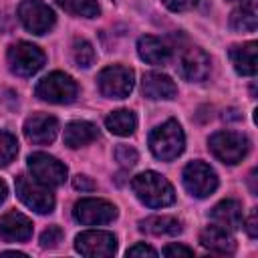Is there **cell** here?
Instances as JSON below:
<instances>
[{
  "label": "cell",
  "instance_id": "1",
  "mask_svg": "<svg viewBox=\"0 0 258 258\" xmlns=\"http://www.w3.org/2000/svg\"><path fill=\"white\" fill-rule=\"evenodd\" d=\"M131 187H133L135 196L149 208H165V206L173 204V200H175V191H173L171 183L157 171L137 173L131 179Z\"/></svg>",
  "mask_w": 258,
  "mask_h": 258
},
{
  "label": "cell",
  "instance_id": "2",
  "mask_svg": "<svg viewBox=\"0 0 258 258\" xmlns=\"http://www.w3.org/2000/svg\"><path fill=\"white\" fill-rule=\"evenodd\" d=\"M183 147H185V135L181 131V125L173 119L161 123L149 135V149L161 161L175 159L177 155H181Z\"/></svg>",
  "mask_w": 258,
  "mask_h": 258
},
{
  "label": "cell",
  "instance_id": "3",
  "mask_svg": "<svg viewBox=\"0 0 258 258\" xmlns=\"http://www.w3.org/2000/svg\"><path fill=\"white\" fill-rule=\"evenodd\" d=\"M208 147L222 163L236 165L246 157L250 149V141L246 135L236 133V131H218L210 137Z\"/></svg>",
  "mask_w": 258,
  "mask_h": 258
},
{
  "label": "cell",
  "instance_id": "4",
  "mask_svg": "<svg viewBox=\"0 0 258 258\" xmlns=\"http://www.w3.org/2000/svg\"><path fill=\"white\" fill-rule=\"evenodd\" d=\"M36 97L46 101V103H56V105L71 103L77 97V83L67 73L54 71V73H50L38 81Z\"/></svg>",
  "mask_w": 258,
  "mask_h": 258
},
{
  "label": "cell",
  "instance_id": "5",
  "mask_svg": "<svg viewBox=\"0 0 258 258\" xmlns=\"http://www.w3.org/2000/svg\"><path fill=\"white\" fill-rule=\"evenodd\" d=\"M16 196L24 206L34 210L36 214H50L54 210V196L46 185L36 181L34 177L28 175H18L16 177Z\"/></svg>",
  "mask_w": 258,
  "mask_h": 258
},
{
  "label": "cell",
  "instance_id": "6",
  "mask_svg": "<svg viewBox=\"0 0 258 258\" xmlns=\"http://www.w3.org/2000/svg\"><path fill=\"white\" fill-rule=\"evenodd\" d=\"M10 71L18 77H32L44 64V52L32 42H16L8 48Z\"/></svg>",
  "mask_w": 258,
  "mask_h": 258
},
{
  "label": "cell",
  "instance_id": "7",
  "mask_svg": "<svg viewBox=\"0 0 258 258\" xmlns=\"http://www.w3.org/2000/svg\"><path fill=\"white\" fill-rule=\"evenodd\" d=\"M97 81H99V89H101V93L105 97H109V99H125L133 91L135 75L127 67L113 64V67L103 69L99 73Z\"/></svg>",
  "mask_w": 258,
  "mask_h": 258
},
{
  "label": "cell",
  "instance_id": "8",
  "mask_svg": "<svg viewBox=\"0 0 258 258\" xmlns=\"http://www.w3.org/2000/svg\"><path fill=\"white\" fill-rule=\"evenodd\" d=\"M18 20L32 34H44L54 26V12L42 0H22L18 6Z\"/></svg>",
  "mask_w": 258,
  "mask_h": 258
},
{
  "label": "cell",
  "instance_id": "9",
  "mask_svg": "<svg viewBox=\"0 0 258 258\" xmlns=\"http://www.w3.org/2000/svg\"><path fill=\"white\" fill-rule=\"evenodd\" d=\"M183 185L194 198H208L218 187V175L208 163L191 161L183 169Z\"/></svg>",
  "mask_w": 258,
  "mask_h": 258
},
{
  "label": "cell",
  "instance_id": "10",
  "mask_svg": "<svg viewBox=\"0 0 258 258\" xmlns=\"http://www.w3.org/2000/svg\"><path fill=\"white\" fill-rule=\"evenodd\" d=\"M28 169L36 181L46 187H56L67 179V167L48 153H32L28 155Z\"/></svg>",
  "mask_w": 258,
  "mask_h": 258
},
{
  "label": "cell",
  "instance_id": "11",
  "mask_svg": "<svg viewBox=\"0 0 258 258\" xmlns=\"http://www.w3.org/2000/svg\"><path fill=\"white\" fill-rule=\"evenodd\" d=\"M73 216L77 222H81L85 226H103L117 218V208L107 200L85 198L75 204Z\"/></svg>",
  "mask_w": 258,
  "mask_h": 258
},
{
  "label": "cell",
  "instance_id": "12",
  "mask_svg": "<svg viewBox=\"0 0 258 258\" xmlns=\"http://www.w3.org/2000/svg\"><path fill=\"white\" fill-rule=\"evenodd\" d=\"M75 248L83 256L91 258H107L117 252V238L111 232L89 230L75 238Z\"/></svg>",
  "mask_w": 258,
  "mask_h": 258
},
{
  "label": "cell",
  "instance_id": "13",
  "mask_svg": "<svg viewBox=\"0 0 258 258\" xmlns=\"http://www.w3.org/2000/svg\"><path fill=\"white\" fill-rule=\"evenodd\" d=\"M179 73L191 83L206 81L210 75V56L198 46L185 48L179 56Z\"/></svg>",
  "mask_w": 258,
  "mask_h": 258
},
{
  "label": "cell",
  "instance_id": "14",
  "mask_svg": "<svg viewBox=\"0 0 258 258\" xmlns=\"http://www.w3.org/2000/svg\"><path fill=\"white\" fill-rule=\"evenodd\" d=\"M58 133V121L52 115H32L24 123V135L36 145L52 143Z\"/></svg>",
  "mask_w": 258,
  "mask_h": 258
},
{
  "label": "cell",
  "instance_id": "15",
  "mask_svg": "<svg viewBox=\"0 0 258 258\" xmlns=\"http://www.w3.org/2000/svg\"><path fill=\"white\" fill-rule=\"evenodd\" d=\"M30 236H32V222L24 214L12 210L0 218V238L4 242H24Z\"/></svg>",
  "mask_w": 258,
  "mask_h": 258
},
{
  "label": "cell",
  "instance_id": "16",
  "mask_svg": "<svg viewBox=\"0 0 258 258\" xmlns=\"http://www.w3.org/2000/svg\"><path fill=\"white\" fill-rule=\"evenodd\" d=\"M200 244L214 252V254H222V256H228V254H234L236 252V240L232 236L230 230L214 224V226H208L206 230H202L200 234Z\"/></svg>",
  "mask_w": 258,
  "mask_h": 258
},
{
  "label": "cell",
  "instance_id": "17",
  "mask_svg": "<svg viewBox=\"0 0 258 258\" xmlns=\"http://www.w3.org/2000/svg\"><path fill=\"white\" fill-rule=\"evenodd\" d=\"M141 91L147 99H153V101H159V99H173L177 95V87L175 83L163 75V73H145L143 75V81H141Z\"/></svg>",
  "mask_w": 258,
  "mask_h": 258
},
{
  "label": "cell",
  "instance_id": "18",
  "mask_svg": "<svg viewBox=\"0 0 258 258\" xmlns=\"http://www.w3.org/2000/svg\"><path fill=\"white\" fill-rule=\"evenodd\" d=\"M210 218L214 224L234 232L242 226V204L238 200H222L212 208Z\"/></svg>",
  "mask_w": 258,
  "mask_h": 258
},
{
  "label": "cell",
  "instance_id": "19",
  "mask_svg": "<svg viewBox=\"0 0 258 258\" xmlns=\"http://www.w3.org/2000/svg\"><path fill=\"white\" fill-rule=\"evenodd\" d=\"M97 137H99V129L91 121H73L64 127V135H62L64 145L71 149L83 147V145L95 141Z\"/></svg>",
  "mask_w": 258,
  "mask_h": 258
},
{
  "label": "cell",
  "instance_id": "20",
  "mask_svg": "<svg viewBox=\"0 0 258 258\" xmlns=\"http://www.w3.org/2000/svg\"><path fill=\"white\" fill-rule=\"evenodd\" d=\"M256 50H258V44L256 42H246V44L232 46L230 58H232V64H234V69H236L238 75H244V77L256 75V71H258Z\"/></svg>",
  "mask_w": 258,
  "mask_h": 258
},
{
  "label": "cell",
  "instance_id": "21",
  "mask_svg": "<svg viewBox=\"0 0 258 258\" xmlns=\"http://www.w3.org/2000/svg\"><path fill=\"white\" fill-rule=\"evenodd\" d=\"M137 52L141 56V60L149 62V64H165L169 60V46L165 42H161L155 36H141L137 42Z\"/></svg>",
  "mask_w": 258,
  "mask_h": 258
},
{
  "label": "cell",
  "instance_id": "22",
  "mask_svg": "<svg viewBox=\"0 0 258 258\" xmlns=\"http://www.w3.org/2000/svg\"><path fill=\"white\" fill-rule=\"evenodd\" d=\"M139 230L153 236H177L181 232V222L171 216H151L139 222Z\"/></svg>",
  "mask_w": 258,
  "mask_h": 258
},
{
  "label": "cell",
  "instance_id": "23",
  "mask_svg": "<svg viewBox=\"0 0 258 258\" xmlns=\"http://www.w3.org/2000/svg\"><path fill=\"white\" fill-rule=\"evenodd\" d=\"M256 4L254 0L242 2L232 14H230V26L238 32H254L256 30Z\"/></svg>",
  "mask_w": 258,
  "mask_h": 258
},
{
  "label": "cell",
  "instance_id": "24",
  "mask_svg": "<svg viewBox=\"0 0 258 258\" xmlns=\"http://www.w3.org/2000/svg\"><path fill=\"white\" fill-rule=\"evenodd\" d=\"M105 125L107 129L113 133V135H121V137H127L135 131L137 127V117L133 111L129 109H119V111H113L111 115H107L105 119Z\"/></svg>",
  "mask_w": 258,
  "mask_h": 258
},
{
  "label": "cell",
  "instance_id": "25",
  "mask_svg": "<svg viewBox=\"0 0 258 258\" xmlns=\"http://www.w3.org/2000/svg\"><path fill=\"white\" fill-rule=\"evenodd\" d=\"M62 10H67L69 14L75 16H83V18H95L99 16L101 8L97 4V0H54Z\"/></svg>",
  "mask_w": 258,
  "mask_h": 258
},
{
  "label": "cell",
  "instance_id": "26",
  "mask_svg": "<svg viewBox=\"0 0 258 258\" xmlns=\"http://www.w3.org/2000/svg\"><path fill=\"white\" fill-rule=\"evenodd\" d=\"M73 56H75V62L83 69L91 67L95 62V48L89 40L85 38H77L75 44H73Z\"/></svg>",
  "mask_w": 258,
  "mask_h": 258
},
{
  "label": "cell",
  "instance_id": "27",
  "mask_svg": "<svg viewBox=\"0 0 258 258\" xmlns=\"http://www.w3.org/2000/svg\"><path fill=\"white\" fill-rule=\"evenodd\" d=\"M18 153V141L12 133L0 131V167L8 165Z\"/></svg>",
  "mask_w": 258,
  "mask_h": 258
},
{
  "label": "cell",
  "instance_id": "28",
  "mask_svg": "<svg viewBox=\"0 0 258 258\" xmlns=\"http://www.w3.org/2000/svg\"><path fill=\"white\" fill-rule=\"evenodd\" d=\"M115 159H117L123 167H133V165L137 163V159H139V153H137L133 147H129V145H117V149H115Z\"/></svg>",
  "mask_w": 258,
  "mask_h": 258
},
{
  "label": "cell",
  "instance_id": "29",
  "mask_svg": "<svg viewBox=\"0 0 258 258\" xmlns=\"http://www.w3.org/2000/svg\"><path fill=\"white\" fill-rule=\"evenodd\" d=\"M60 240H62V230L58 226H48L40 234V246L42 248H54V246H58Z\"/></svg>",
  "mask_w": 258,
  "mask_h": 258
},
{
  "label": "cell",
  "instance_id": "30",
  "mask_svg": "<svg viewBox=\"0 0 258 258\" xmlns=\"http://www.w3.org/2000/svg\"><path fill=\"white\" fill-rule=\"evenodd\" d=\"M171 12H185L198 4V0H161Z\"/></svg>",
  "mask_w": 258,
  "mask_h": 258
},
{
  "label": "cell",
  "instance_id": "31",
  "mask_svg": "<svg viewBox=\"0 0 258 258\" xmlns=\"http://www.w3.org/2000/svg\"><path fill=\"white\" fill-rule=\"evenodd\" d=\"M73 187L75 189H79V191H93L97 185H95V181L91 179V177H87V175H75L73 177Z\"/></svg>",
  "mask_w": 258,
  "mask_h": 258
},
{
  "label": "cell",
  "instance_id": "32",
  "mask_svg": "<svg viewBox=\"0 0 258 258\" xmlns=\"http://www.w3.org/2000/svg\"><path fill=\"white\" fill-rule=\"evenodd\" d=\"M127 256H151L153 258V256H157V252L151 246H147L145 242H139L127 250Z\"/></svg>",
  "mask_w": 258,
  "mask_h": 258
},
{
  "label": "cell",
  "instance_id": "33",
  "mask_svg": "<svg viewBox=\"0 0 258 258\" xmlns=\"http://www.w3.org/2000/svg\"><path fill=\"white\" fill-rule=\"evenodd\" d=\"M191 254H194V250L187 246H181V244H169L163 250V256H191Z\"/></svg>",
  "mask_w": 258,
  "mask_h": 258
},
{
  "label": "cell",
  "instance_id": "34",
  "mask_svg": "<svg viewBox=\"0 0 258 258\" xmlns=\"http://www.w3.org/2000/svg\"><path fill=\"white\" fill-rule=\"evenodd\" d=\"M246 232H248L250 238H256L258 236V214H256V210H252L250 216H248V220H246Z\"/></svg>",
  "mask_w": 258,
  "mask_h": 258
},
{
  "label": "cell",
  "instance_id": "35",
  "mask_svg": "<svg viewBox=\"0 0 258 258\" xmlns=\"http://www.w3.org/2000/svg\"><path fill=\"white\" fill-rule=\"evenodd\" d=\"M6 194H8V189H6V183L0 179V204L6 200Z\"/></svg>",
  "mask_w": 258,
  "mask_h": 258
},
{
  "label": "cell",
  "instance_id": "36",
  "mask_svg": "<svg viewBox=\"0 0 258 258\" xmlns=\"http://www.w3.org/2000/svg\"><path fill=\"white\" fill-rule=\"evenodd\" d=\"M230 2H240V4H242V2H246V0H230Z\"/></svg>",
  "mask_w": 258,
  "mask_h": 258
}]
</instances>
